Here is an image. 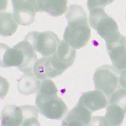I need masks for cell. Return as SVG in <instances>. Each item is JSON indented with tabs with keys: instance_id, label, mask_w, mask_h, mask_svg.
<instances>
[{
	"instance_id": "cell-2",
	"label": "cell",
	"mask_w": 126,
	"mask_h": 126,
	"mask_svg": "<svg viewBox=\"0 0 126 126\" xmlns=\"http://www.w3.org/2000/svg\"><path fill=\"white\" fill-rule=\"evenodd\" d=\"M66 19L67 26L64 31L63 40L75 49L84 47L91 37L85 10L79 5L72 4L66 10Z\"/></svg>"
},
{
	"instance_id": "cell-9",
	"label": "cell",
	"mask_w": 126,
	"mask_h": 126,
	"mask_svg": "<svg viewBox=\"0 0 126 126\" xmlns=\"http://www.w3.org/2000/svg\"><path fill=\"white\" fill-rule=\"evenodd\" d=\"M14 16L20 25H30L34 22L37 9V1L11 0Z\"/></svg>"
},
{
	"instance_id": "cell-4",
	"label": "cell",
	"mask_w": 126,
	"mask_h": 126,
	"mask_svg": "<svg viewBox=\"0 0 126 126\" xmlns=\"http://www.w3.org/2000/svg\"><path fill=\"white\" fill-rule=\"evenodd\" d=\"M37 60L36 50L34 46L30 41L24 40L12 48L6 46L1 61V66L4 68L15 66L24 73L32 72Z\"/></svg>"
},
{
	"instance_id": "cell-12",
	"label": "cell",
	"mask_w": 126,
	"mask_h": 126,
	"mask_svg": "<svg viewBox=\"0 0 126 126\" xmlns=\"http://www.w3.org/2000/svg\"><path fill=\"white\" fill-rule=\"evenodd\" d=\"M68 0H37L38 12H46L52 17L62 15L67 10Z\"/></svg>"
},
{
	"instance_id": "cell-1",
	"label": "cell",
	"mask_w": 126,
	"mask_h": 126,
	"mask_svg": "<svg viewBox=\"0 0 126 126\" xmlns=\"http://www.w3.org/2000/svg\"><path fill=\"white\" fill-rule=\"evenodd\" d=\"M75 58L76 49L62 40L53 55L43 56L36 61L33 72L36 78L42 81L56 78L72 66Z\"/></svg>"
},
{
	"instance_id": "cell-13",
	"label": "cell",
	"mask_w": 126,
	"mask_h": 126,
	"mask_svg": "<svg viewBox=\"0 0 126 126\" xmlns=\"http://www.w3.org/2000/svg\"><path fill=\"white\" fill-rule=\"evenodd\" d=\"M24 119L21 107L7 105L1 112V125L5 126L22 125Z\"/></svg>"
},
{
	"instance_id": "cell-21",
	"label": "cell",
	"mask_w": 126,
	"mask_h": 126,
	"mask_svg": "<svg viewBox=\"0 0 126 126\" xmlns=\"http://www.w3.org/2000/svg\"><path fill=\"white\" fill-rule=\"evenodd\" d=\"M30 1H34V2H36L37 0H30Z\"/></svg>"
},
{
	"instance_id": "cell-20",
	"label": "cell",
	"mask_w": 126,
	"mask_h": 126,
	"mask_svg": "<svg viewBox=\"0 0 126 126\" xmlns=\"http://www.w3.org/2000/svg\"><path fill=\"white\" fill-rule=\"evenodd\" d=\"M119 83L121 87L126 89V69L123 72H120V77H119Z\"/></svg>"
},
{
	"instance_id": "cell-16",
	"label": "cell",
	"mask_w": 126,
	"mask_h": 126,
	"mask_svg": "<svg viewBox=\"0 0 126 126\" xmlns=\"http://www.w3.org/2000/svg\"><path fill=\"white\" fill-rule=\"evenodd\" d=\"M18 22L14 15L6 12L0 14V33L2 36H11L18 29Z\"/></svg>"
},
{
	"instance_id": "cell-15",
	"label": "cell",
	"mask_w": 126,
	"mask_h": 126,
	"mask_svg": "<svg viewBox=\"0 0 126 126\" xmlns=\"http://www.w3.org/2000/svg\"><path fill=\"white\" fill-rule=\"evenodd\" d=\"M126 112L123 109L115 104V103H109L106 108V114H105V120L107 125L118 126L123 123L125 117Z\"/></svg>"
},
{
	"instance_id": "cell-18",
	"label": "cell",
	"mask_w": 126,
	"mask_h": 126,
	"mask_svg": "<svg viewBox=\"0 0 126 126\" xmlns=\"http://www.w3.org/2000/svg\"><path fill=\"white\" fill-rule=\"evenodd\" d=\"M109 103H115L126 112V89L120 88L109 97Z\"/></svg>"
},
{
	"instance_id": "cell-11",
	"label": "cell",
	"mask_w": 126,
	"mask_h": 126,
	"mask_svg": "<svg viewBox=\"0 0 126 126\" xmlns=\"http://www.w3.org/2000/svg\"><path fill=\"white\" fill-rule=\"evenodd\" d=\"M78 103L87 108L93 113L106 108L109 104V100L107 99L106 95L103 94L101 91L96 89L82 93L79 98Z\"/></svg>"
},
{
	"instance_id": "cell-6",
	"label": "cell",
	"mask_w": 126,
	"mask_h": 126,
	"mask_svg": "<svg viewBox=\"0 0 126 126\" xmlns=\"http://www.w3.org/2000/svg\"><path fill=\"white\" fill-rule=\"evenodd\" d=\"M89 23L105 40L119 33L116 21L107 15L103 8H97L91 10L89 14Z\"/></svg>"
},
{
	"instance_id": "cell-19",
	"label": "cell",
	"mask_w": 126,
	"mask_h": 126,
	"mask_svg": "<svg viewBox=\"0 0 126 126\" xmlns=\"http://www.w3.org/2000/svg\"><path fill=\"white\" fill-rule=\"evenodd\" d=\"M114 0H87V9L89 11L97 8H103L108 4H110Z\"/></svg>"
},
{
	"instance_id": "cell-5",
	"label": "cell",
	"mask_w": 126,
	"mask_h": 126,
	"mask_svg": "<svg viewBox=\"0 0 126 126\" xmlns=\"http://www.w3.org/2000/svg\"><path fill=\"white\" fill-rule=\"evenodd\" d=\"M93 82L95 88L101 91L107 97H109L119 87V72L114 66L110 65L102 66L95 71Z\"/></svg>"
},
{
	"instance_id": "cell-14",
	"label": "cell",
	"mask_w": 126,
	"mask_h": 126,
	"mask_svg": "<svg viewBox=\"0 0 126 126\" xmlns=\"http://www.w3.org/2000/svg\"><path fill=\"white\" fill-rule=\"evenodd\" d=\"M40 79L35 77L34 72L24 73L18 80V91L23 95H32L38 92L40 86Z\"/></svg>"
},
{
	"instance_id": "cell-17",
	"label": "cell",
	"mask_w": 126,
	"mask_h": 126,
	"mask_svg": "<svg viewBox=\"0 0 126 126\" xmlns=\"http://www.w3.org/2000/svg\"><path fill=\"white\" fill-rule=\"evenodd\" d=\"M23 110V124L24 126H31V125H40L39 120H38V114H39V109L30 105H24L21 106Z\"/></svg>"
},
{
	"instance_id": "cell-3",
	"label": "cell",
	"mask_w": 126,
	"mask_h": 126,
	"mask_svg": "<svg viewBox=\"0 0 126 126\" xmlns=\"http://www.w3.org/2000/svg\"><path fill=\"white\" fill-rule=\"evenodd\" d=\"M58 90L50 79L40 83L35 98V104L40 113L50 119H62L67 113V106L57 95Z\"/></svg>"
},
{
	"instance_id": "cell-7",
	"label": "cell",
	"mask_w": 126,
	"mask_h": 126,
	"mask_svg": "<svg viewBox=\"0 0 126 126\" xmlns=\"http://www.w3.org/2000/svg\"><path fill=\"white\" fill-rule=\"evenodd\" d=\"M26 40L30 41L36 52L43 56H50L57 50L60 44L58 36L52 31H32L25 36Z\"/></svg>"
},
{
	"instance_id": "cell-10",
	"label": "cell",
	"mask_w": 126,
	"mask_h": 126,
	"mask_svg": "<svg viewBox=\"0 0 126 126\" xmlns=\"http://www.w3.org/2000/svg\"><path fill=\"white\" fill-rule=\"evenodd\" d=\"M92 122V112L87 108L78 103L64 118L62 125L63 126H86Z\"/></svg>"
},
{
	"instance_id": "cell-8",
	"label": "cell",
	"mask_w": 126,
	"mask_h": 126,
	"mask_svg": "<svg viewBox=\"0 0 126 126\" xmlns=\"http://www.w3.org/2000/svg\"><path fill=\"white\" fill-rule=\"evenodd\" d=\"M105 42L113 66L119 72H123L126 69V38L119 33Z\"/></svg>"
}]
</instances>
